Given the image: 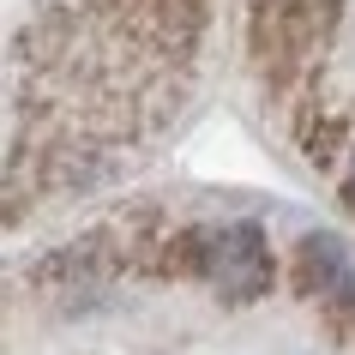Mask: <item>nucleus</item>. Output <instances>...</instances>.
<instances>
[{
  "label": "nucleus",
  "instance_id": "1",
  "mask_svg": "<svg viewBox=\"0 0 355 355\" xmlns=\"http://www.w3.org/2000/svg\"><path fill=\"white\" fill-rule=\"evenodd\" d=\"M199 271H205L223 295H235V301H253V295L271 289V259H265L253 223L205 229V235H199Z\"/></svg>",
  "mask_w": 355,
  "mask_h": 355
},
{
  "label": "nucleus",
  "instance_id": "2",
  "mask_svg": "<svg viewBox=\"0 0 355 355\" xmlns=\"http://www.w3.org/2000/svg\"><path fill=\"white\" fill-rule=\"evenodd\" d=\"M301 259H307V277H313V289H319V307H325L337 325H355V259L343 253V241L313 235Z\"/></svg>",
  "mask_w": 355,
  "mask_h": 355
},
{
  "label": "nucleus",
  "instance_id": "3",
  "mask_svg": "<svg viewBox=\"0 0 355 355\" xmlns=\"http://www.w3.org/2000/svg\"><path fill=\"white\" fill-rule=\"evenodd\" d=\"M349 205H355V168H349Z\"/></svg>",
  "mask_w": 355,
  "mask_h": 355
}]
</instances>
